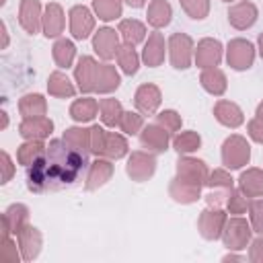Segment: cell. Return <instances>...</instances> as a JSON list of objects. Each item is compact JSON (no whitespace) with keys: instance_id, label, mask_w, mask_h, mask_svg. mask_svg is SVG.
<instances>
[{"instance_id":"1","label":"cell","mask_w":263,"mask_h":263,"mask_svg":"<svg viewBox=\"0 0 263 263\" xmlns=\"http://www.w3.org/2000/svg\"><path fill=\"white\" fill-rule=\"evenodd\" d=\"M88 156L72 150L64 140H49L45 154L29 166L27 187L35 193L41 191H58L70 187L80 171L88 164Z\"/></svg>"},{"instance_id":"2","label":"cell","mask_w":263,"mask_h":263,"mask_svg":"<svg viewBox=\"0 0 263 263\" xmlns=\"http://www.w3.org/2000/svg\"><path fill=\"white\" fill-rule=\"evenodd\" d=\"M220 156H222L224 168H228V171H238V168L247 166L249 160H251V144L247 142L245 136L232 134V136H228V138L222 142Z\"/></svg>"},{"instance_id":"3","label":"cell","mask_w":263,"mask_h":263,"mask_svg":"<svg viewBox=\"0 0 263 263\" xmlns=\"http://www.w3.org/2000/svg\"><path fill=\"white\" fill-rule=\"evenodd\" d=\"M220 238L228 251H245L253 240V226L242 216H230L224 224Z\"/></svg>"},{"instance_id":"4","label":"cell","mask_w":263,"mask_h":263,"mask_svg":"<svg viewBox=\"0 0 263 263\" xmlns=\"http://www.w3.org/2000/svg\"><path fill=\"white\" fill-rule=\"evenodd\" d=\"M166 49H168V60L175 70H187L193 64L195 55V43L187 33H173L166 39Z\"/></svg>"},{"instance_id":"5","label":"cell","mask_w":263,"mask_h":263,"mask_svg":"<svg viewBox=\"0 0 263 263\" xmlns=\"http://www.w3.org/2000/svg\"><path fill=\"white\" fill-rule=\"evenodd\" d=\"M226 64L236 70V72H245L255 64V55H257V47L245 39V37H234L226 43Z\"/></svg>"},{"instance_id":"6","label":"cell","mask_w":263,"mask_h":263,"mask_svg":"<svg viewBox=\"0 0 263 263\" xmlns=\"http://www.w3.org/2000/svg\"><path fill=\"white\" fill-rule=\"evenodd\" d=\"M156 173V156L148 150H134L127 156V164H125V175L136 181V183H144L148 179H152V175Z\"/></svg>"},{"instance_id":"7","label":"cell","mask_w":263,"mask_h":263,"mask_svg":"<svg viewBox=\"0 0 263 263\" xmlns=\"http://www.w3.org/2000/svg\"><path fill=\"white\" fill-rule=\"evenodd\" d=\"M228 216L222 208H212L208 205L205 210L199 212V218H197V230L201 234V238L205 240H218L222 236V230H224V224H226Z\"/></svg>"},{"instance_id":"8","label":"cell","mask_w":263,"mask_h":263,"mask_svg":"<svg viewBox=\"0 0 263 263\" xmlns=\"http://www.w3.org/2000/svg\"><path fill=\"white\" fill-rule=\"evenodd\" d=\"M95 12L84 6V4H76L70 8L68 12V21H70V35L76 41H84L95 33Z\"/></svg>"},{"instance_id":"9","label":"cell","mask_w":263,"mask_h":263,"mask_svg":"<svg viewBox=\"0 0 263 263\" xmlns=\"http://www.w3.org/2000/svg\"><path fill=\"white\" fill-rule=\"evenodd\" d=\"M222 58H224V47H222V43L218 39L203 37V39L197 41L195 55H193V62H195L197 68H201V70L216 68V66H220Z\"/></svg>"},{"instance_id":"10","label":"cell","mask_w":263,"mask_h":263,"mask_svg":"<svg viewBox=\"0 0 263 263\" xmlns=\"http://www.w3.org/2000/svg\"><path fill=\"white\" fill-rule=\"evenodd\" d=\"M138 136H140L142 148L148 150V152H152V154H162V152H166L168 146H171V134H168L162 125H158L156 121L144 125Z\"/></svg>"},{"instance_id":"11","label":"cell","mask_w":263,"mask_h":263,"mask_svg":"<svg viewBox=\"0 0 263 263\" xmlns=\"http://www.w3.org/2000/svg\"><path fill=\"white\" fill-rule=\"evenodd\" d=\"M201 189H203V185L189 181L185 177H179V175H175L168 183L171 199L181 203V205H189V203H195L197 199H201Z\"/></svg>"},{"instance_id":"12","label":"cell","mask_w":263,"mask_h":263,"mask_svg":"<svg viewBox=\"0 0 263 263\" xmlns=\"http://www.w3.org/2000/svg\"><path fill=\"white\" fill-rule=\"evenodd\" d=\"M119 45H121L119 43V31H115L111 27H101L99 31L92 33V49L103 62L113 60L117 55Z\"/></svg>"},{"instance_id":"13","label":"cell","mask_w":263,"mask_h":263,"mask_svg":"<svg viewBox=\"0 0 263 263\" xmlns=\"http://www.w3.org/2000/svg\"><path fill=\"white\" fill-rule=\"evenodd\" d=\"M99 62L92 55H80L74 66V82L82 95L95 92V80H97Z\"/></svg>"},{"instance_id":"14","label":"cell","mask_w":263,"mask_h":263,"mask_svg":"<svg viewBox=\"0 0 263 263\" xmlns=\"http://www.w3.org/2000/svg\"><path fill=\"white\" fill-rule=\"evenodd\" d=\"M175 171H177L175 175L185 177L189 181H195V183H199L203 187H205V181L210 177V168H208L205 160L195 158L191 154H179V160L175 164Z\"/></svg>"},{"instance_id":"15","label":"cell","mask_w":263,"mask_h":263,"mask_svg":"<svg viewBox=\"0 0 263 263\" xmlns=\"http://www.w3.org/2000/svg\"><path fill=\"white\" fill-rule=\"evenodd\" d=\"M259 18V8L249 0H238L228 8V23L236 31L251 29Z\"/></svg>"},{"instance_id":"16","label":"cell","mask_w":263,"mask_h":263,"mask_svg":"<svg viewBox=\"0 0 263 263\" xmlns=\"http://www.w3.org/2000/svg\"><path fill=\"white\" fill-rule=\"evenodd\" d=\"M113 160L97 156L92 162H88V171H86V181H84V189L86 191H97L103 185H107V181H111L113 177Z\"/></svg>"},{"instance_id":"17","label":"cell","mask_w":263,"mask_h":263,"mask_svg":"<svg viewBox=\"0 0 263 263\" xmlns=\"http://www.w3.org/2000/svg\"><path fill=\"white\" fill-rule=\"evenodd\" d=\"M162 103V92L156 84L144 82L134 92V105L142 115H154Z\"/></svg>"},{"instance_id":"18","label":"cell","mask_w":263,"mask_h":263,"mask_svg":"<svg viewBox=\"0 0 263 263\" xmlns=\"http://www.w3.org/2000/svg\"><path fill=\"white\" fill-rule=\"evenodd\" d=\"M43 8L39 0H21L18 4V23L29 35H37L43 27Z\"/></svg>"},{"instance_id":"19","label":"cell","mask_w":263,"mask_h":263,"mask_svg":"<svg viewBox=\"0 0 263 263\" xmlns=\"http://www.w3.org/2000/svg\"><path fill=\"white\" fill-rule=\"evenodd\" d=\"M16 242H18V249H21V255H23V261H33L39 257L41 253V247H43V234L37 226L33 224H27L18 234H16Z\"/></svg>"},{"instance_id":"20","label":"cell","mask_w":263,"mask_h":263,"mask_svg":"<svg viewBox=\"0 0 263 263\" xmlns=\"http://www.w3.org/2000/svg\"><path fill=\"white\" fill-rule=\"evenodd\" d=\"M166 53H168V49H166L164 35L158 29H154L152 33H148V39L144 41V49H142V62L148 68H158L164 62V55Z\"/></svg>"},{"instance_id":"21","label":"cell","mask_w":263,"mask_h":263,"mask_svg":"<svg viewBox=\"0 0 263 263\" xmlns=\"http://www.w3.org/2000/svg\"><path fill=\"white\" fill-rule=\"evenodd\" d=\"M29 224V208L25 203H10L2 214V236H16Z\"/></svg>"},{"instance_id":"22","label":"cell","mask_w":263,"mask_h":263,"mask_svg":"<svg viewBox=\"0 0 263 263\" xmlns=\"http://www.w3.org/2000/svg\"><path fill=\"white\" fill-rule=\"evenodd\" d=\"M66 27V12L60 2H47L43 8V27L41 33L47 39H58Z\"/></svg>"},{"instance_id":"23","label":"cell","mask_w":263,"mask_h":263,"mask_svg":"<svg viewBox=\"0 0 263 263\" xmlns=\"http://www.w3.org/2000/svg\"><path fill=\"white\" fill-rule=\"evenodd\" d=\"M53 132V121L47 115L23 117L18 123V134L23 140H47Z\"/></svg>"},{"instance_id":"24","label":"cell","mask_w":263,"mask_h":263,"mask_svg":"<svg viewBox=\"0 0 263 263\" xmlns=\"http://www.w3.org/2000/svg\"><path fill=\"white\" fill-rule=\"evenodd\" d=\"M214 117H216V121H218L220 125L230 127V129H236V127H240V125L245 123V113H242V109H240L236 103L228 101V99L216 101V105H214Z\"/></svg>"},{"instance_id":"25","label":"cell","mask_w":263,"mask_h":263,"mask_svg":"<svg viewBox=\"0 0 263 263\" xmlns=\"http://www.w3.org/2000/svg\"><path fill=\"white\" fill-rule=\"evenodd\" d=\"M119 84H121V76H119L117 68L109 62L99 64L97 80H95V92L97 95H111L119 88Z\"/></svg>"},{"instance_id":"26","label":"cell","mask_w":263,"mask_h":263,"mask_svg":"<svg viewBox=\"0 0 263 263\" xmlns=\"http://www.w3.org/2000/svg\"><path fill=\"white\" fill-rule=\"evenodd\" d=\"M199 84L208 95L222 97L226 92V88H228V78H226L224 70H220L218 66L216 68H205L199 74Z\"/></svg>"},{"instance_id":"27","label":"cell","mask_w":263,"mask_h":263,"mask_svg":"<svg viewBox=\"0 0 263 263\" xmlns=\"http://www.w3.org/2000/svg\"><path fill=\"white\" fill-rule=\"evenodd\" d=\"M238 189H240L249 199L263 197V168L251 166V168L242 171L240 177H238Z\"/></svg>"},{"instance_id":"28","label":"cell","mask_w":263,"mask_h":263,"mask_svg":"<svg viewBox=\"0 0 263 263\" xmlns=\"http://www.w3.org/2000/svg\"><path fill=\"white\" fill-rule=\"evenodd\" d=\"M78 86L68 78V74H64L62 70H53L47 78V92L55 99H72L76 95Z\"/></svg>"},{"instance_id":"29","label":"cell","mask_w":263,"mask_h":263,"mask_svg":"<svg viewBox=\"0 0 263 263\" xmlns=\"http://www.w3.org/2000/svg\"><path fill=\"white\" fill-rule=\"evenodd\" d=\"M127 154H129V144H127L125 136L119 134V132H105L101 156L109 158V160H119V158H123Z\"/></svg>"},{"instance_id":"30","label":"cell","mask_w":263,"mask_h":263,"mask_svg":"<svg viewBox=\"0 0 263 263\" xmlns=\"http://www.w3.org/2000/svg\"><path fill=\"white\" fill-rule=\"evenodd\" d=\"M146 21L152 29H164L173 21V6L166 0H152L146 10Z\"/></svg>"},{"instance_id":"31","label":"cell","mask_w":263,"mask_h":263,"mask_svg":"<svg viewBox=\"0 0 263 263\" xmlns=\"http://www.w3.org/2000/svg\"><path fill=\"white\" fill-rule=\"evenodd\" d=\"M62 140L72 150H76V152H80L84 156L90 154V127H82V123L80 125H72V127H68L64 132Z\"/></svg>"},{"instance_id":"32","label":"cell","mask_w":263,"mask_h":263,"mask_svg":"<svg viewBox=\"0 0 263 263\" xmlns=\"http://www.w3.org/2000/svg\"><path fill=\"white\" fill-rule=\"evenodd\" d=\"M97 113H99V103H97V99H92L88 95L72 101V105H70V117L76 123H88L97 117Z\"/></svg>"},{"instance_id":"33","label":"cell","mask_w":263,"mask_h":263,"mask_svg":"<svg viewBox=\"0 0 263 263\" xmlns=\"http://www.w3.org/2000/svg\"><path fill=\"white\" fill-rule=\"evenodd\" d=\"M51 58L55 62V66L60 70H68L74 60H76V45L72 39H66V37H58L53 47H51Z\"/></svg>"},{"instance_id":"34","label":"cell","mask_w":263,"mask_h":263,"mask_svg":"<svg viewBox=\"0 0 263 263\" xmlns=\"http://www.w3.org/2000/svg\"><path fill=\"white\" fill-rule=\"evenodd\" d=\"M45 148H47L45 140H25L16 148V162L29 168L31 164H35L45 154Z\"/></svg>"},{"instance_id":"35","label":"cell","mask_w":263,"mask_h":263,"mask_svg":"<svg viewBox=\"0 0 263 263\" xmlns=\"http://www.w3.org/2000/svg\"><path fill=\"white\" fill-rule=\"evenodd\" d=\"M21 117H41L47 113V101L39 92H27L18 99Z\"/></svg>"},{"instance_id":"36","label":"cell","mask_w":263,"mask_h":263,"mask_svg":"<svg viewBox=\"0 0 263 263\" xmlns=\"http://www.w3.org/2000/svg\"><path fill=\"white\" fill-rule=\"evenodd\" d=\"M117 31H119V37L123 39V43L138 45V43L146 41V25L138 18H121Z\"/></svg>"},{"instance_id":"37","label":"cell","mask_w":263,"mask_h":263,"mask_svg":"<svg viewBox=\"0 0 263 263\" xmlns=\"http://www.w3.org/2000/svg\"><path fill=\"white\" fill-rule=\"evenodd\" d=\"M115 60H117V66H119V70H121L123 74L134 76V74L138 72V68H140L142 55H138L136 45H132V43H121L119 49H117Z\"/></svg>"},{"instance_id":"38","label":"cell","mask_w":263,"mask_h":263,"mask_svg":"<svg viewBox=\"0 0 263 263\" xmlns=\"http://www.w3.org/2000/svg\"><path fill=\"white\" fill-rule=\"evenodd\" d=\"M121 115H123V107L117 99H101L99 101V117L103 121L105 127H119V121H121Z\"/></svg>"},{"instance_id":"39","label":"cell","mask_w":263,"mask_h":263,"mask_svg":"<svg viewBox=\"0 0 263 263\" xmlns=\"http://www.w3.org/2000/svg\"><path fill=\"white\" fill-rule=\"evenodd\" d=\"M173 148L177 154H193L201 148V136L193 129L177 132L173 138Z\"/></svg>"},{"instance_id":"40","label":"cell","mask_w":263,"mask_h":263,"mask_svg":"<svg viewBox=\"0 0 263 263\" xmlns=\"http://www.w3.org/2000/svg\"><path fill=\"white\" fill-rule=\"evenodd\" d=\"M92 12L105 23L117 21L123 12V0H92Z\"/></svg>"},{"instance_id":"41","label":"cell","mask_w":263,"mask_h":263,"mask_svg":"<svg viewBox=\"0 0 263 263\" xmlns=\"http://www.w3.org/2000/svg\"><path fill=\"white\" fill-rule=\"evenodd\" d=\"M208 189H218V191H232L234 189V179L226 168H214L210 171V177L205 181Z\"/></svg>"},{"instance_id":"42","label":"cell","mask_w":263,"mask_h":263,"mask_svg":"<svg viewBox=\"0 0 263 263\" xmlns=\"http://www.w3.org/2000/svg\"><path fill=\"white\" fill-rule=\"evenodd\" d=\"M144 115L140 111H123L121 115V121H119V129L125 134V136H136L142 132L144 127Z\"/></svg>"},{"instance_id":"43","label":"cell","mask_w":263,"mask_h":263,"mask_svg":"<svg viewBox=\"0 0 263 263\" xmlns=\"http://www.w3.org/2000/svg\"><path fill=\"white\" fill-rule=\"evenodd\" d=\"M185 14L193 21H203L210 14V0H179Z\"/></svg>"},{"instance_id":"44","label":"cell","mask_w":263,"mask_h":263,"mask_svg":"<svg viewBox=\"0 0 263 263\" xmlns=\"http://www.w3.org/2000/svg\"><path fill=\"white\" fill-rule=\"evenodd\" d=\"M249 197L240 191V189H232L230 191V195H228V199H226V212L228 214H232V216H240V214H245V212H249Z\"/></svg>"},{"instance_id":"45","label":"cell","mask_w":263,"mask_h":263,"mask_svg":"<svg viewBox=\"0 0 263 263\" xmlns=\"http://www.w3.org/2000/svg\"><path fill=\"white\" fill-rule=\"evenodd\" d=\"M156 123L162 125V127L173 136V134H177V132L181 129V125H183V117H181L175 109H164V111L156 113Z\"/></svg>"},{"instance_id":"46","label":"cell","mask_w":263,"mask_h":263,"mask_svg":"<svg viewBox=\"0 0 263 263\" xmlns=\"http://www.w3.org/2000/svg\"><path fill=\"white\" fill-rule=\"evenodd\" d=\"M249 222L253 232L263 234V197H255L249 201Z\"/></svg>"},{"instance_id":"47","label":"cell","mask_w":263,"mask_h":263,"mask_svg":"<svg viewBox=\"0 0 263 263\" xmlns=\"http://www.w3.org/2000/svg\"><path fill=\"white\" fill-rule=\"evenodd\" d=\"M2 259H4L6 263H21V261H23L18 242L12 240L10 236H2Z\"/></svg>"},{"instance_id":"48","label":"cell","mask_w":263,"mask_h":263,"mask_svg":"<svg viewBox=\"0 0 263 263\" xmlns=\"http://www.w3.org/2000/svg\"><path fill=\"white\" fill-rule=\"evenodd\" d=\"M105 127L103 125H90V154L101 156L103 152V140H105Z\"/></svg>"},{"instance_id":"49","label":"cell","mask_w":263,"mask_h":263,"mask_svg":"<svg viewBox=\"0 0 263 263\" xmlns=\"http://www.w3.org/2000/svg\"><path fill=\"white\" fill-rule=\"evenodd\" d=\"M247 134H249V138H251L253 142L263 144V117L255 115V117L247 123Z\"/></svg>"},{"instance_id":"50","label":"cell","mask_w":263,"mask_h":263,"mask_svg":"<svg viewBox=\"0 0 263 263\" xmlns=\"http://www.w3.org/2000/svg\"><path fill=\"white\" fill-rule=\"evenodd\" d=\"M249 261L251 263H263V234H259L257 238H253L249 242Z\"/></svg>"},{"instance_id":"51","label":"cell","mask_w":263,"mask_h":263,"mask_svg":"<svg viewBox=\"0 0 263 263\" xmlns=\"http://www.w3.org/2000/svg\"><path fill=\"white\" fill-rule=\"evenodd\" d=\"M2 185H6L10 179H12V175H14V162H12V158H10V154L6 152V150H2Z\"/></svg>"},{"instance_id":"52","label":"cell","mask_w":263,"mask_h":263,"mask_svg":"<svg viewBox=\"0 0 263 263\" xmlns=\"http://www.w3.org/2000/svg\"><path fill=\"white\" fill-rule=\"evenodd\" d=\"M0 31H2V49L8 47V29H6V23L2 21L0 23Z\"/></svg>"},{"instance_id":"53","label":"cell","mask_w":263,"mask_h":263,"mask_svg":"<svg viewBox=\"0 0 263 263\" xmlns=\"http://www.w3.org/2000/svg\"><path fill=\"white\" fill-rule=\"evenodd\" d=\"M129 8H142L144 4H146V0H123Z\"/></svg>"},{"instance_id":"54","label":"cell","mask_w":263,"mask_h":263,"mask_svg":"<svg viewBox=\"0 0 263 263\" xmlns=\"http://www.w3.org/2000/svg\"><path fill=\"white\" fill-rule=\"evenodd\" d=\"M240 259H242V257H240V255H234V251H230L228 255L222 257V261H240Z\"/></svg>"},{"instance_id":"55","label":"cell","mask_w":263,"mask_h":263,"mask_svg":"<svg viewBox=\"0 0 263 263\" xmlns=\"http://www.w3.org/2000/svg\"><path fill=\"white\" fill-rule=\"evenodd\" d=\"M257 49H259V55H261V60H263V31H261L259 37H257Z\"/></svg>"},{"instance_id":"56","label":"cell","mask_w":263,"mask_h":263,"mask_svg":"<svg viewBox=\"0 0 263 263\" xmlns=\"http://www.w3.org/2000/svg\"><path fill=\"white\" fill-rule=\"evenodd\" d=\"M0 115H2V125H0V127H2V129H6V125H8V113L2 109V113H0Z\"/></svg>"},{"instance_id":"57","label":"cell","mask_w":263,"mask_h":263,"mask_svg":"<svg viewBox=\"0 0 263 263\" xmlns=\"http://www.w3.org/2000/svg\"><path fill=\"white\" fill-rule=\"evenodd\" d=\"M255 115H259V117H263V101L257 105V109H255Z\"/></svg>"},{"instance_id":"58","label":"cell","mask_w":263,"mask_h":263,"mask_svg":"<svg viewBox=\"0 0 263 263\" xmlns=\"http://www.w3.org/2000/svg\"><path fill=\"white\" fill-rule=\"evenodd\" d=\"M6 4V0H0V6H4Z\"/></svg>"},{"instance_id":"59","label":"cell","mask_w":263,"mask_h":263,"mask_svg":"<svg viewBox=\"0 0 263 263\" xmlns=\"http://www.w3.org/2000/svg\"><path fill=\"white\" fill-rule=\"evenodd\" d=\"M222 2H234V0H222Z\"/></svg>"}]
</instances>
